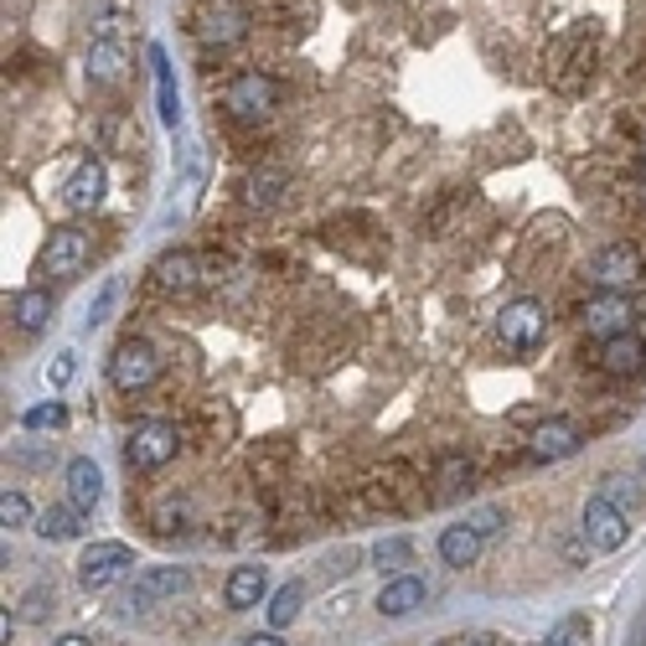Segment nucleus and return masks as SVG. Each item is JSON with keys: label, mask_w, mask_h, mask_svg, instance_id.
I'll return each instance as SVG.
<instances>
[{"label": "nucleus", "mask_w": 646, "mask_h": 646, "mask_svg": "<svg viewBox=\"0 0 646 646\" xmlns=\"http://www.w3.org/2000/svg\"><path fill=\"white\" fill-rule=\"evenodd\" d=\"M93 6V42H120V27L130 21V0H89Z\"/></svg>", "instance_id": "24"}, {"label": "nucleus", "mask_w": 646, "mask_h": 646, "mask_svg": "<svg viewBox=\"0 0 646 646\" xmlns=\"http://www.w3.org/2000/svg\"><path fill=\"white\" fill-rule=\"evenodd\" d=\"M124 73H130L124 42H89V78L93 83H120Z\"/></svg>", "instance_id": "21"}, {"label": "nucleus", "mask_w": 646, "mask_h": 646, "mask_svg": "<svg viewBox=\"0 0 646 646\" xmlns=\"http://www.w3.org/2000/svg\"><path fill=\"white\" fill-rule=\"evenodd\" d=\"M496 336L507 346H517V352H533V346L548 336V311H543V301H507L502 305V316H496Z\"/></svg>", "instance_id": "6"}, {"label": "nucleus", "mask_w": 646, "mask_h": 646, "mask_svg": "<svg viewBox=\"0 0 646 646\" xmlns=\"http://www.w3.org/2000/svg\"><path fill=\"white\" fill-rule=\"evenodd\" d=\"M37 538H47V543H68V538H78L83 533V512L73 507V502H62V507H47V512H37Z\"/></svg>", "instance_id": "20"}, {"label": "nucleus", "mask_w": 646, "mask_h": 646, "mask_svg": "<svg viewBox=\"0 0 646 646\" xmlns=\"http://www.w3.org/2000/svg\"><path fill=\"white\" fill-rule=\"evenodd\" d=\"M543 646H589V620L585 616H564L554 632H548V642Z\"/></svg>", "instance_id": "29"}, {"label": "nucleus", "mask_w": 646, "mask_h": 646, "mask_svg": "<svg viewBox=\"0 0 646 646\" xmlns=\"http://www.w3.org/2000/svg\"><path fill=\"white\" fill-rule=\"evenodd\" d=\"M161 377V352L151 342H120L109 357V383L120 393H140Z\"/></svg>", "instance_id": "3"}, {"label": "nucleus", "mask_w": 646, "mask_h": 646, "mask_svg": "<svg viewBox=\"0 0 646 646\" xmlns=\"http://www.w3.org/2000/svg\"><path fill=\"white\" fill-rule=\"evenodd\" d=\"M11 321L21 331H42L47 321H52V295H47V290H16L11 295Z\"/></svg>", "instance_id": "22"}, {"label": "nucleus", "mask_w": 646, "mask_h": 646, "mask_svg": "<svg viewBox=\"0 0 646 646\" xmlns=\"http://www.w3.org/2000/svg\"><path fill=\"white\" fill-rule=\"evenodd\" d=\"M579 533L595 554H616L620 543L632 538V523H626V507L605 502V496H589L585 512H579Z\"/></svg>", "instance_id": "4"}, {"label": "nucleus", "mask_w": 646, "mask_h": 646, "mask_svg": "<svg viewBox=\"0 0 646 646\" xmlns=\"http://www.w3.org/2000/svg\"><path fill=\"white\" fill-rule=\"evenodd\" d=\"M585 316V331L589 336H600V342H610V336H620V331H632V295L626 290H600V295H589V305L579 311Z\"/></svg>", "instance_id": "11"}, {"label": "nucleus", "mask_w": 646, "mask_h": 646, "mask_svg": "<svg viewBox=\"0 0 646 646\" xmlns=\"http://www.w3.org/2000/svg\"><path fill=\"white\" fill-rule=\"evenodd\" d=\"M471 476H476V466H471L466 455H445V461H440V496L466 492Z\"/></svg>", "instance_id": "27"}, {"label": "nucleus", "mask_w": 646, "mask_h": 646, "mask_svg": "<svg viewBox=\"0 0 646 646\" xmlns=\"http://www.w3.org/2000/svg\"><path fill=\"white\" fill-rule=\"evenodd\" d=\"M104 186H109V176H104V165L99 161L73 165V176L62 181V208L68 212H93L99 202H104Z\"/></svg>", "instance_id": "12"}, {"label": "nucleus", "mask_w": 646, "mask_h": 646, "mask_svg": "<svg viewBox=\"0 0 646 646\" xmlns=\"http://www.w3.org/2000/svg\"><path fill=\"white\" fill-rule=\"evenodd\" d=\"M176 451H181V435H176V424H165V420L135 424L130 440H124V461H130V471H140V476H151L165 461H176Z\"/></svg>", "instance_id": "2"}, {"label": "nucleus", "mask_w": 646, "mask_h": 646, "mask_svg": "<svg viewBox=\"0 0 646 646\" xmlns=\"http://www.w3.org/2000/svg\"><path fill=\"white\" fill-rule=\"evenodd\" d=\"M301 605H305V585H301V579H290V585H280V589H274V595H270V605H264V616H270V626H274V632H285L290 620L301 616Z\"/></svg>", "instance_id": "23"}, {"label": "nucleus", "mask_w": 646, "mask_h": 646, "mask_svg": "<svg viewBox=\"0 0 646 646\" xmlns=\"http://www.w3.org/2000/svg\"><path fill=\"white\" fill-rule=\"evenodd\" d=\"M264 595H270V574H264V564H239V569L228 574V585H223L228 610H254Z\"/></svg>", "instance_id": "14"}, {"label": "nucleus", "mask_w": 646, "mask_h": 646, "mask_svg": "<svg viewBox=\"0 0 646 646\" xmlns=\"http://www.w3.org/2000/svg\"><path fill=\"white\" fill-rule=\"evenodd\" d=\"M223 104H228V114H233V120L259 124L274 104H280V83H274L270 73H239L233 83H228Z\"/></svg>", "instance_id": "5"}, {"label": "nucleus", "mask_w": 646, "mask_h": 646, "mask_svg": "<svg viewBox=\"0 0 646 646\" xmlns=\"http://www.w3.org/2000/svg\"><path fill=\"white\" fill-rule=\"evenodd\" d=\"M408 554H414V548H408V538H377L373 564H377V569H404Z\"/></svg>", "instance_id": "31"}, {"label": "nucleus", "mask_w": 646, "mask_h": 646, "mask_svg": "<svg viewBox=\"0 0 646 646\" xmlns=\"http://www.w3.org/2000/svg\"><path fill=\"white\" fill-rule=\"evenodd\" d=\"M52 610H58V589L31 585L27 595H21V605H16V620H21V626H37V620H47Z\"/></svg>", "instance_id": "26"}, {"label": "nucleus", "mask_w": 646, "mask_h": 646, "mask_svg": "<svg viewBox=\"0 0 646 646\" xmlns=\"http://www.w3.org/2000/svg\"><path fill=\"white\" fill-rule=\"evenodd\" d=\"M130 569H135V548H130V543H114V538L89 543L83 558H78V585L89 589V595H104V589H114Z\"/></svg>", "instance_id": "1"}, {"label": "nucleus", "mask_w": 646, "mask_h": 646, "mask_svg": "<svg viewBox=\"0 0 646 646\" xmlns=\"http://www.w3.org/2000/svg\"><path fill=\"white\" fill-rule=\"evenodd\" d=\"M595 496H605V502H616V507H632L636 502V486H632V476H620V471H610L600 482V492Z\"/></svg>", "instance_id": "32"}, {"label": "nucleus", "mask_w": 646, "mask_h": 646, "mask_svg": "<svg viewBox=\"0 0 646 646\" xmlns=\"http://www.w3.org/2000/svg\"><path fill=\"white\" fill-rule=\"evenodd\" d=\"M440 558H445L451 569H471V564L482 558V533L471 523H451L440 533Z\"/></svg>", "instance_id": "17"}, {"label": "nucleus", "mask_w": 646, "mask_h": 646, "mask_svg": "<svg viewBox=\"0 0 646 646\" xmlns=\"http://www.w3.org/2000/svg\"><path fill=\"white\" fill-rule=\"evenodd\" d=\"M192 589V569H181V564H145L135 574V585H130V605L135 610H151L161 600H176Z\"/></svg>", "instance_id": "7"}, {"label": "nucleus", "mask_w": 646, "mask_h": 646, "mask_svg": "<svg viewBox=\"0 0 646 646\" xmlns=\"http://www.w3.org/2000/svg\"><path fill=\"white\" fill-rule=\"evenodd\" d=\"M466 646H496V636H486V632H482V636H471Z\"/></svg>", "instance_id": "40"}, {"label": "nucleus", "mask_w": 646, "mask_h": 646, "mask_svg": "<svg viewBox=\"0 0 646 646\" xmlns=\"http://www.w3.org/2000/svg\"><path fill=\"white\" fill-rule=\"evenodd\" d=\"M52 646H93V642H89V636H78V632H68V636H58Z\"/></svg>", "instance_id": "39"}, {"label": "nucleus", "mask_w": 646, "mask_h": 646, "mask_svg": "<svg viewBox=\"0 0 646 646\" xmlns=\"http://www.w3.org/2000/svg\"><path fill=\"white\" fill-rule=\"evenodd\" d=\"M62 476H68V502H73L78 512H93L104 502V476H99V466H93L89 455H73Z\"/></svg>", "instance_id": "16"}, {"label": "nucleus", "mask_w": 646, "mask_h": 646, "mask_svg": "<svg viewBox=\"0 0 646 646\" xmlns=\"http://www.w3.org/2000/svg\"><path fill=\"white\" fill-rule=\"evenodd\" d=\"M285 186H290V171H285V165L264 161L259 171H249V181H243V196H249V208H274Z\"/></svg>", "instance_id": "19"}, {"label": "nucleus", "mask_w": 646, "mask_h": 646, "mask_svg": "<svg viewBox=\"0 0 646 646\" xmlns=\"http://www.w3.org/2000/svg\"><path fill=\"white\" fill-rule=\"evenodd\" d=\"M642 274V249L636 243H605L600 254L589 259V285L600 290H632Z\"/></svg>", "instance_id": "9"}, {"label": "nucleus", "mask_w": 646, "mask_h": 646, "mask_svg": "<svg viewBox=\"0 0 646 646\" xmlns=\"http://www.w3.org/2000/svg\"><path fill=\"white\" fill-rule=\"evenodd\" d=\"M196 274H202V264H196V254H186V249H171V254L155 259V285L171 290V295H186V290L196 285Z\"/></svg>", "instance_id": "18"}, {"label": "nucleus", "mask_w": 646, "mask_h": 646, "mask_svg": "<svg viewBox=\"0 0 646 646\" xmlns=\"http://www.w3.org/2000/svg\"><path fill=\"white\" fill-rule=\"evenodd\" d=\"M27 430H58V424H68V408L62 404H37V408H27Z\"/></svg>", "instance_id": "33"}, {"label": "nucleus", "mask_w": 646, "mask_h": 646, "mask_svg": "<svg viewBox=\"0 0 646 646\" xmlns=\"http://www.w3.org/2000/svg\"><path fill=\"white\" fill-rule=\"evenodd\" d=\"M151 62H155V89H161V120L176 124V83H171V68H165V52L161 47H151Z\"/></svg>", "instance_id": "28"}, {"label": "nucleus", "mask_w": 646, "mask_h": 646, "mask_svg": "<svg viewBox=\"0 0 646 646\" xmlns=\"http://www.w3.org/2000/svg\"><path fill=\"white\" fill-rule=\"evenodd\" d=\"M73 367H78V362H73V352H62V357H52V362H47V388H62V383H73Z\"/></svg>", "instance_id": "35"}, {"label": "nucleus", "mask_w": 646, "mask_h": 646, "mask_svg": "<svg viewBox=\"0 0 646 646\" xmlns=\"http://www.w3.org/2000/svg\"><path fill=\"white\" fill-rule=\"evenodd\" d=\"M93 259V243L83 228H52V239H47L42 249V270L52 274V280H73V274H83V264Z\"/></svg>", "instance_id": "8"}, {"label": "nucleus", "mask_w": 646, "mask_h": 646, "mask_svg": "<svg viewBox=\"0 0 646 646\" xmlns=\"http://www.w3.org/2000/svg\"><path fill=\"white\" fill-rule=\"evenodd\" d=\"M114 295H120V290H114V285H104V290H99V301L89 305V326H99V321H109V305H114Z\"/></svg>", "instance_id": "36"}, {"label": "nucleus", "mask_w": 646, "mask_h": 646, "mask_svg": "<svg viewBox=\"0 0 646 646\" xmlns=\"http://www.w3.org/2000/svg\"><path fill=\"white\" fill-rule=\"evenodd\" d=\"M585 445V435H579V424L564 420V414H554V420H543L533 435H527V455L538 461V466H554V461H569L574 451Z\"/></svg>", "instance_id": "10"}, {"label": "nucleus", "mask_w": 646, "mask_h": 646, "mask_svg": "<svg viewBox=\"0 0 646 646\" xmlns=\"http://www.w3.org/2000/svg\"><path fill=\"white\" fill-rule=\"evenodd\" d=\"M27 523H37V517H31L27 492H6V496H0V527L11 533V527H27Z\"/></svg>", "instance_id": "30"}, {"label": "nucleus", "mask_w": 646, "mask_h": 646, "mask_svg": "<svg viewBox=\"0 0 646 646\" xmlns=\"http://www.w3.org/2000/svg\"><path fill=\"white\" fill-rule=\"evenodd\" d=\"M243 27H249V21H243V11H228V6H218V11L202 16L196 37H202V42H239Z\"/></svg>", "instance_id": "25"}, {"label": "nucleus", "mask_w": 646, "mask_h": 646, "mask_svg": "<svg viewBox=\"0 0 646 646\" xmlns=\"http://www.w3.org/2000/svg\"><path fill=\"white\" fill-rule=\"evenodd\" d=\"M600 367L610 377H632L646 367V342L636 336V331H620V336H610V342H600Z\"/></svg>", "instance_id": "15"}, {"label": "nucleus", "mask_w": 646, "mask_h": 646, "mask_svg": "<svg viewBox=\"0 0 646 646\" xmlns=\"http://www.w3.org/2000/svg\"><path fill=\"white\" fill-rule=\"evenodd\" d=\"M466 523L476 527L482 538H492V533H502V527H507V512H502V507H476V512L466 517Z\"/></svg>", "instance_id": "34"}, {"label": "nucleus", "mask_w": 646, "mask_h": 646, "mask_svg": "<svg viewBox=\"0 0 646 646\" xmlns=\"http://www.w3.org/2000/svg\"><path fill=\"white\" fill-rule=\"evenodd\" d=\"M243 646H285V642H280V632H264V636H249Z\"/></svg>", "instance_id": "38"}, {"label": "nucleus", "mask_w": 646, "mask_h": 646, "mask_svg": "<svg viewBox=\"0 0 646 646\" xmlns=\"http://www.w3.org/2000/svg\"><path fill=\"white\" fill-rule=\"evenodd\" d=\"M11 636H16V616L6 610V616H0V646H11Z\"/></svg>", "instance_id": "37"}, {"label": "nucleus", "mask_w": 646, "mask_h": 646, "mask_svg": "<svg viewBox=\"0 0 646 646\" xmlns=\"http://www.w3.org/2000/svg\"><path fill=\"white\" fill-rule=\"evenodd\" d=\"M430 600V585H424L420 574H393L388 585L377 589V616H388V620H398V616H408V610H420V605Z\"/></svg>", "instance_id": "13"}]
</instances>
